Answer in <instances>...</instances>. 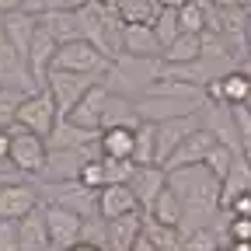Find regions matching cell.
Here are the masks:
<instances>
[{
	"label": "cell",
	"mask_w": 251,
	"mask_h": 251,
	"mask_svg": "<svg viewBox=\"0 0 251 251\" xmlns=\"http://www.w3.org/2000/svg\"><path fill=\"white\" fill-rule=\"evenodd\" d=\"M237 70H241V74H244V77L251 80V56H244V59L237 63Z\"/></svg>",
	"instance_id": "obj_39"
},
{
	"label": "cell",
	"mask_w": 251,
	"mask_h": 251,
	"mask_svg": "<svg viewBox=\"0 0 251 251\" xmlns=\"http://www.w3.org/2000/svg\"><path fill=\"white\" fill-rule=\"evenodd\" d=\"M108 98H112V91L105 87V77L94 84L84 98L77 101V108L63 119V122H70V126H77V129H91V133H101V122H105V105H108Z\"/></svg>",
	"instance_id": "obj_11"
},
{
	"label": "cell",
	"mask_w": 251,
	"mask_h": 251,
	"mask_svg": "<svg viewBox=\"0 0 251 251\" xmlns=\"http://www.w3.org/2000/svg\"><path fill=\"white\" fill-rule=\"evenodd\" d=\"M0 164H11V129H0Z\"/></svg>",
	"instance_id": "obj_36"
},
{
	"label": "cell",
	"mask_w": 251,
	"mask_h": 251,
	"mask_svg": "<svg viewBox=\"0 0 251 251\" xmlns=\"http://www.w3.org/2000/svg\"><path fill=\"white\" fill-rule=\"evenodd\" d=\"M133 164L136 168H150L157 164V140H153V122H140L133 133ZM161 168V164H157Z\"/></svg>",
	"instance_id": "obj_25"
},
{
	"label": "cell",
	"mask_w": 251,
	"mask_h": 251,
	"mask_svg": "<svg viewBox=\"0 0 251 251\" xmlns=\"http://www.w3.org/2000/svg\"><path fill=\"white\" fill-rule=\"evenodd\" d=\"M0 251H21L18 224H7V220H0Z\"/></svg>",
	"instance_id": "obj_34"
},
{
	"label": "cell",
	"mask_w": 251,
	"mask_h": 251,
	"mask_svg": "<svg viewBox=\"0 0 251 251\" xmlns=\"http://www.w3.org/2000/svg\"><path fill=\"white\" fill-rule=\"evenodd\" d=\"M101 77H84V74H63V70H49L46 74V94L56 101V112H59V119H67L74 108H77V101L84 98V94L98 84Z\"/></svg>",
	"instance_id": "obj_4"
},
{
	"label": "cell",
	"mask_w": 251,
	"mask_h": 251,
	"mask_svg": "<svg viewBox=\"0 0 251 251\" xmlns=\"http://www.w3.org/2000/svg\"><path fill=\"white\" fill-rule=\"evenodd\" d=\"M227 234L234 244H251V216H230L227 213Z\"/></svg>",
	"instance_id": "obj_33"
},
{
	"label": "cell",
	"mask_w": 251,
	"mask_h": 251,
	"mask_svg": "<svg viewBox=\"0 0 251 251\" xmlns=\"http://www.w3.org/2000/svg\"><path fill=\"white\" fill-rule=\"evenodd\" d=\"M0 87L21 94V98L39 94V84H35V77H31V70H28V59L7 42L4 28H0Z\"/></svg>",
	"instance_id": "obj_6"
},
{
	"label": "cell",
	"mask_w": 251,
	"mask_h": 251,
	"mask_svg": "<svg viewBox=\"0 0 251 251\" xmlns=\"http://www.w3.org/2000/svg\"><path fill=\"white\" fill-rule=\"evenodd\" d=\"M199 115H185V119H171V122H157L153 126V140H157V164H168V157L178 150V143L199 129Z\"/></svg>",
	"instance_id": "obj_13"
},
{
	"label": "cell",
	"mask_w": 251,
	"mask_h": 251,
	"mask_svg": "<svg viewBox=\"0 0 251 251\" xmlns=\"http://www.w3.org/2000/svg\"><path fill=\"white\" fill-rule=\"evenodd\" d=\"M216 143H220V140H216V133H213V129H206V126H199L196 133H188V136L178 143V150L168 157L164 171H178V168H196V164H206V157H209V150H213Z\"/></svg>",
	"instance_id": "obj_12"
},
{
	"label": "cell",
	"mask_w": 251,
	"mask_h": 251,
	"mask_svg": "<svg viewBox=\"0 0 251 251\" xmlns=\"http://www.w3.org/2000/svg\"><path fill=\"white\" fill-rule=\"evenodd\" d=\"M84 4H91V0H25V11L28 14H46V11H70V14H77Z\"/></svg>",
	"instance_id": "obj_29"
},
{
	"label": "cell",
	"mask_w": 251,
	"mask_h": 251,
	"mask_svg": "<svg viewBox=\"0 0 251 251\" xmlns=\"http://www.w3.org/2000/svg\"><path fill=\"white\" fill-rule=\"evenodd\" d=\"M42 196V206H63L70 209L77 216H98V192H91V188H84L77 178L74 181H52L46 188H39Z\"/></svg>",
	"instance_id": "obj_5"
},
{
	"label": "cell",
	"mask_w": 251,
	"mask_h": 251,
	"mask_svg": "<svg viewBox=\"0 0 251 251\" xmlns=\"http://www.w3.org/2000/svg\"><path fill=\"white\" fill-rule=\"evenodd\" d=\"M101 164H105V185H129L136 164L133 161H108V157H101Z\"/></svg>",
	"instance_id": "obj_32"
},
{
	"label": "cell",
	"mask_w": 251,
	"mask_h": 251,
	"mask_svg": "<svg viewBox=\"0 0 251 251\" xmlns=\"http://www.w3.org/2000/svg\"><path fill=\"white\" fill-rule=\"evenodd\" d=\"M11 164L21 175H42L49 164V143L28 129H11Z\"/></svg>",
	"instance_id": "obj_7"
},
{
	"label": "cell",
	"mask_w": 251,
	"mask_h": 251,
	"mask_svg": "<svg viewBox=\"0 0 251 251\" xmlns=\"http://www.w3.org/2000/svg\"><path fill=\"white\" fill-rule=\"evenodd\" d=\"M14 11H25V0H0V18L14 14Z\"/></svg>",
	"instance_id": "obj_37"
},
{
	"label": "cell",
	"mask_w": 251,
	"mask_h": 251,
	"mask_svg": "<svg viewBox=\"0 0 251 251\" xmlns=\"http://www.w3.org/2000/svg\"><path fill=\"white\" fill-rule=\"evenodd\" d=\"M244 14H248V18H251V7H248V11H244Z\"/></svg>",
	"instance_id": "obj_45"
},
{
	"label": "cell",
	"mask_w": 251,
	"mask_h": 251,
	"mask_svg": "<svg viewBox=\"0 0 251 251\" xmlns=\"http://www.w3.org/2000/svg\"><path fill=\"white\" fill-rule=\"evenodd\" d=\"M21 101H25L21 94L0 87V129H14V126H18V105Z\"/></svg>",
	"instance_id": "obj_31"
},
{
	"label": "cell",
	"mask_w": 251,
	"mask_h": 251,
	"mask_svg": "<svg viewBox=\"0 0 251 251\" xmlns=\"http://www.w3.org/2000/svg\"><path fill=\"white\" fill-rule=\"evenodd\" d=\"M206 4L216 11H237V0H206Z\"/></svg>",
	"instance_id": "obj_38"
},
{
	"label": "cell",
	"mask_w": 251,
	"mask_h": 251,
	"mask_svg": "<svg viewBox=\"0 0 251 251\" xmlns=\"http://www.w3.org/2000/svg\"><path fill=\"white\" fill-rule=\"evenodd\" d=\"M153 35L161 42V49H168L178 35H181V25H178V7H164L161 18L153 21Z\"/></svg>",
	"instance_id": "obj_27"
},
{
	"label": "cell",
	"mask_w": 251,
	"mask_h": 251,
	"mask_svg": "<svg viewBox=\"0 0 251 251\" xmlns=\"http://www.w3.org/2000/svg\"><path fill=\"white\" fill-rule=\"evenodd\" d=\"M115 11L126 25H153L164 7L157 0H115Z\"/></svg>",
	"instance_id": "obj_23"
},
{
	"label": "cell",
	"mask_w": 251,
	"mask_h": 251,
	"mask_svg": "<svg viewBox=\"0 0 251 251\" xmlns=\"http://www.w3.org/2000/svg\"><path fill=\"white\" fill-rule=\"evenodd\" d=\"M133 133L136 129H126V126L105 129L101 140H98L101 157H108V161H133Z\"/></svg>",
	"instance_id": "obj_21"
},
{
	"label": "cell",
	"mask_w": 251,
	"mask_h": 251,
	"mask_svg": "<svg viewBox=\"0 0 251 251\" xmlns=\"http://www.w3.org/2000/svg\"><path fill=\"white\" fill-rule=\"evenodd\" d=\"M18 241H21V251H46V248H52L49 230H46L42 206H39L35 213H28L21 224H18Z\"/></svg>",
	"instance_id": "obj_20"
},
{
	"label": "cell",
	"mask_w": 251,
	"mask_h": 251,
	"mask_svg": "<svg viewBox=\"0 0 251 251\" xmlns=\"http://www.w3.org/2000/svg\"><path fill=\"white\" fill-rule=\"evenodd\" d=\"M216 251H227V248H216Z\"/></svg>",
	"instance_id": "obj_47"
},
{
	"label": "cell",
	"mask_w": 251,
	"mask_h": 251,
	"mask_svg": "<svg viewBox=\"0 0 251 251\" xmlns=\"http://www.w3.org/2000/svg\"><path fill=\"white\" fill-rule=\"evenodd\" d=\"M248 108H251V105H248Z\"/></svg>",
	"instance_id": "obj_48"
},
{
	"label": "cell",
	"mask_w": 251,
	"mask_h": 251,
	"mask_svg": "<svg viewBox=\"0 0 251 251\" xmlns=\"http://www.w3.org/2000/svg\"><path fill=\"white\" fill-rule=\"evenodd\" d=\"M42 206L39 185L31 181H4L0 185V220L7 224H21L28 213H35Z\"/></svg>",
	"instance_id": "obj_9"
},
{
	"label": "cell",
	"mask_w": 251,
	"mask_h": 251,
	"mask_svg": "<svg viewBox=\"0 0 251 251\" xmlns=\"http://www.w3.org/2000/svg\"><path fill=\"white\" fill-rule=\"evenodd\" d=\"M143 216L153 220V224H164V227H181V202H178V196L171 188H164V192L143 209Z\"/></svg>",
	"instance_id": "obj_22"
},
{
	"label": "cell",
	"mask_w": 251,
	"mask_h": 251,
	"mask_svg": "<svg viewBox=\"0 0 251 251\" xmlns=\"http://www.w3.org/2000/svg\"><path fill=\"white\" fill-rule=\"evenodd\" d=\"M46 251H59V248H46Z\"/></svg>",
	"instance_id": "obj_46"
},
{
	"label": "cell",
	"mask_w": 251,
	"mask_h": 251,
	"mask_svg": "<svg viewBox=\"0 0 251 251\" xmlns=\"http://www.w3.org/2000/svg\"><path fill=\"white\" fill-rule=\"evenodd\" d=\"M206 108V98H175V94H143L136 98V115L140 122H171L185 115H199Z\"/></svg>",
	"instance_id": "obj_3"
},
{
	"label": "cell",
	"mask_w": 251,
	"mask_h": 251,
	"mask_svg": "<svg viewBox=\"0 0 251 251\" xmlns=\"http://www.w3.org/2000/svg\"><path fill=\"white\" fill-rule=\"evenodd\" d=\"M77 181H80L84 188H91V192H101V188H105V164H101V157L87 161V164L77 171Z\"/></svg>",
	"instance_id": "obj_30"
},
{
	"label": "cell",
	"mask_w": 251,
	"mask_h": 251,
	"mask_svg": "<svg viewBox=\"0 0 251 251\" xmlns=\"http://www.w3.org/2000/svg\"><path fill=\"white\" fill-rule=\"evenodd\" d=\"M112 63L94 49L91 42L77 39V42H67L59 46L56 56H52V67L49 70H63V74H84V77H105Z\"/></svg>",
	"instance_id": "obj_2"
},
{
	"label": "cell",
	"mask_w": 251,
	"mask_h": 251,
	"mask_svg": "<svg viewBox=\"0 0 251 251\" xmlns=\"http://www.w3.org/2000/svg\"><path fill=\"white\" fill-rule=\"evenodd\" d=\"M122 56L129 59H147V63H157L164 56L161 42L153 35V25H126L122 31Z\"/></svg>",
	"instance_id": "obj_14"
},
{
	"label": "cell",
	"mask_w": 251,
	"mask_h": 251,
	"mask_svg": "<svg viewBox=\"0 0 251 251\" xmlns=\"http://www.w3.org/2000/svg\"><path fill=\"white\" fill-rule=\"evenodd\" d=\"M77 21H80V39L91 42L108 63L122 59V31H126V21L119 18L115 4H105V0H91L77 11Z\"/></svg>",
	"instance_id": "obj_1"
},
{
	"label": "cell",
	"mask_w": 251,
	"mask_h": 251,
	"mask_svg": "<svg viewBox=\"0 0 251 251\" xmlns=\"http://www.w3.org/2000/svg\"><path fill=\"white\" fill-rule=\"evenodd\" d=\"M244 49H248V56H251V18H248V28H244Z\"/></svg>",
	"instance_id": "obj_42"
},
{
	"label": "cell",
	"mask_w": 251,
	"mask_h": 251,
	"mask_svg": "<svg viewBox=\"0 0 251 251\" xmlns=\"http://www.w3.org/2000/svg\"><path fill=\"white\" fill-rule=\"evenodd\" d=\"M70 251H105V248H98V244H87V241H80V244H74Z\"/></svg>",
	"instance_id": "obj_40"
},
{
	"label": "cell",
	"mask_w": 251,
	"mask_h": 251,
	"mask_svg": "<svg viewBox=\"0 0 251 251\" xmlns=\"http://www.w3.org/2000/svg\"><path fill=\"white\" fill-rule=\"evenodd\" d=\"M133 251H157V248H153V244H150V241H147V237H140V241H136V248H133Z\"/></svg>",
	"instance_id": "obj_41"
},
{
	"label": "cell",
	"mask_w": 251,
	"mask_h": 251,
	"mask_svg": "<svg viewBox=\"0 0 251 251\" xmlns=\"http://www.w3.org/2000/svg\"><path fill=\"white\" fill-rule=\"evenodd\" d=\"M237 7H244V11H248V7H251V0H237Z\"/></svg>",
	"instance_id": "obj_44"
},
{
	"label": "cell",
	"mask_w": 251,
	"mask_h": 251,
	"mask_svg": "<svg viewBox=\"0 0 251 251\" xmlns=\"http://www.w3.org/2000/svg\"><path fill=\"white\" fill-rule=\"evenodd\" d=\"M178 25L188 35H202L206 31V0H185L178 7Z\"/></svg>",
	"instance_id": "obj_26"
},
{
	"label": "cell",
	"mask_w": 251,
	"mask_h": 251,
	"mask_svg": "<svg viewBox=\"0 0 251 251\" xmlns=\"http://www.w3.org/2000/svg\"><path fill=\"white\" fill-rule=\"evenodd\" d=\"M143 237V213H129L105 224V251H133Z\"/></svg>",
	"instance_id": "obj_15"
},
{
	"label": "cell",
	"mask_w": 251,
	"mask_h": 251,
	"mask_svg": "<svg viewBox=\"0 0 251 251\" xmlns=\"http://www.w3.org/2000/svg\"><path fill=\"white\" fill-rule=\"evenodd\" d=\"M0 28H4L7 42L28 59V49H31V42H35V31H39V18L28 14V11H14V14H4V18H0Z\"/></svg>",
	"instance_id": "obj_17"
},
{
	"label": "cell",
	"mask_w": 251,
	"mask_h": 251,
	"mask_svg": "<svg viewBox=\"0 0 251 251\" xmlns=\"http://www.w3.org/2000/svg\"><path fill=\"white\" fill-rule=\"evenodd\" d=\"M157 4H161V7H181L185 0H157Z\"/></svg>",
	"instance_id": "obj_43"
},
{
	"label": "cell",
	"mask_w": 251,
	"mask_h": 251,
	"mask_svg": "<svg viewBox=\"0 0 251 251\" xmlns=\"http://www.w3.org/2000/svg\"><path fill=\"white\" fill-rule=\"evenodd\" d=\"M234 153H237V150H230V147H224V143H216V147L209 150V157H206V171H209L220 185H224V181H227V175H230Z\"/></svg>",
	"instance_id": "obj_28"
},
{
	"label": "cell",
	"mask_w": 251,
	"mask_h": 251,
	"mask_svg": "<svg viewBox=\"0 0 251 251\" xmlns=\"http://www.w3.org/2000/svg\"><path fill=\"white\" fill-rule=\"evenodd\" d=\"M164 188H168V171H164V168H157V164H150V168H136L133 178H129V192L136 196L140 209H147L157 196L164 192Z\"/></svg>",
	"instance_id": "obj_18"
},
{
	"label": "cell",
	"mask_w": 251,
	"mask_h": 251,
	"mask_svg": "<svg viewBox=\"0 0 251 251\" xmlns=\"http://www.w3.org/2000/svg\"><path fill=\"white\" fill-rule=\"evenodd\" d=\"M129 213H143L136 196L129 192V185H105L98 192V216L105 220H119V216H129Z\"/></svg>",
	"instance_id": "obj_16"
},
{
	"label": "cell",
	"mask_w": 251,
	"mask_h": 251,
	"mask_svg": "<svg viewBox=\"0 0 251 251\" xmlns=\"http://www.w3.org/2000/svg\"><path fill=\"white\" fill-rule=\"evenodd\" d=\"M39 28L49 31V35L56 39V46H67V42L80 39V21L70 11H46V14H39Z\"/></svg>",
	"instance_id": "obj_19"
},
{
	"label": "cell",
	"mask_w": 251,
	"mask_h": 251,
	"mask_svg": "<svg viewBox=\"0 0 251 251\" xmlns=\"http://www.w3.org/2000/svg\"><path fill=\"white\" fill-rule=\"evenodd\" d=\"M161 59L164 63H202V35H188V31H181V35L164 49Z\"/></svg>",
	"instance_id": "obj_24"
},
{
	"label": "cell",
	"mask_w": 251,
	"mask_h": 251,
	"mask_svg": "<svg viewBox=\"0 0 251 251\" xmlns=\"http://www.w3.org/2000/svg\"><path fill=\"white\" fill-rule=\"evenodd\" d=\"M42 216H46V230H49L52 248L70 251L74 244L84 241V216L63 209V206H42Z\"/></svg>",
	"instance_id": "obj_10"
},
{
	"label": "cell",
	"mask_w": 251,
	"mask_h": 251,
	"mask_svg": "<svg viewBox=\"0 0 251 251\" xmlns=\"http://www.w3.org/2000/svg\"><path fill=\"white\" fill-rule=\"evenodd\" d=\"M56 126H59V112H56V101L46 91L28 94V98L18 105V129H28V133L49 140Z\"/></svg>",
	"instance_id": "obj_8"
},
{
	"label": "cell",
	"mask_w": 251,
	"mask_h": 251,
	"mask_svg": "<svg viewBox=\"0 0 251 251\" xmlns=\"http://www.w3.org/2000/svg\"><path fill=\"white\" fill-rule=\"evenodd\" d=\"M230 216H251V192H241V196H234L227 206H224Z\"/></svg>",
	"instance_id": "obj_35"
}]
</instances>
